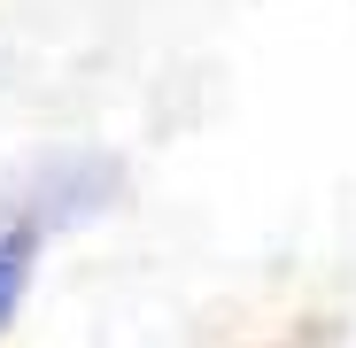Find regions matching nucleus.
Returning a JSON list of instances; mask_svg holds the SVG:
<instances>
[{
	"mask_svg": "<svg viewBox=\"0 0 356 348\" xmlns=\"http://www.w3.org/2000/svg\"><path fill=\"white\" fill-rule=\"evenodd\" d=\"M116 201H124V163L101 147H54L0 170V224H31L39 240L108 217Z\"/></svg>",
	"mask_w": 356,
	"mask_h": 348,
	"instance_id": "1",
	"label": "nucleus"
},
{
	"mask_svg": "<svg viewBox=\"0 0 356 348\" xmlns=\"http://www.w3.org/2000/svg\"><path fill=\"white\" fill-rule=\"evenodd\" d=\"M31 263H39V232L31 224H0V333L16 325V310L31 295Z\"/></svg>",
	"mask_w": 356,
	"mask_h": 348,
	"instance_id": "2",
	"label": "nucleus"
}]
</instances>
